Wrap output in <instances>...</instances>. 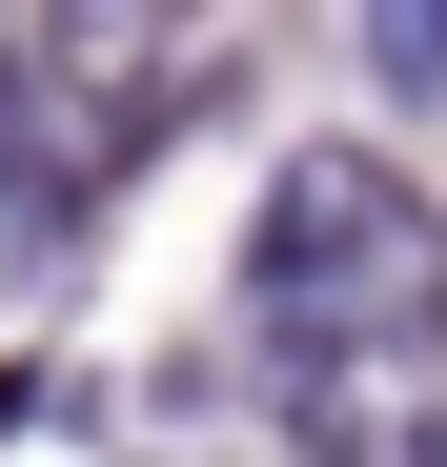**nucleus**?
<instances>
[{
	"instance_id": "nucleus-3",
	"label": "nucleus",
	"mask_w": 447,
	"mask_h": 467,
	"mask_svg": "<svg viewBox=\"0 0 447 467\" xmlns=\"http://www.w3.org/2000/svg\"><path fill=\"white\" fill-rule=\"evenodd\" d=\"M366 61H387V82H447V0H387V21H366Z\"/></svg>"
},
{
	"instance_id": "nucleus-2",
	"label": "nucleus",
	"mask_w": 447,
	"mask_h": 467,
	"mask_svg": "<svg viewBox=\"0 0 447 467\" xmlns=\"http://www.w3.org/2000/svg\"><path fill=\"white\" fill-rule=\"evenodd\" d=\"M285 427H306V467H447V346L285 366Z\"/></svg>"
},
{
	"instance_id": "nucleus-1",
	"label": "nucleus",
	"mask_w": 447,
	"mask_h": 467,
	"mask_svg": "<svg viewBox=\"0 0 447 467\" xmlns=\"http://www.w3.org/2000/svg\"><path fill=\"white\" fill-rule=\"evenodd\" d=\"M244 305L285 366H387V346H447V203L366 142H306L265 183V244H244Z\"/></svg>"
}]
</instances>
